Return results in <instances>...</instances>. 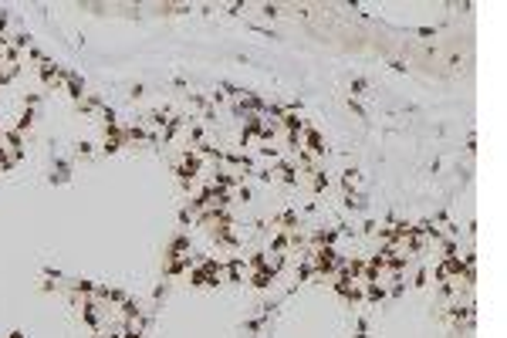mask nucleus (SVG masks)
Masks as SVG:
<instances>
[{"instance_id":"f257e3e1","label":"nucleus","mask_w":507,"mask_h":338,"mask_svg":"<svg viewBox=\"0 0 507 338\" xmlns=\"http://www.w3.org/2000/svg\"><path fill=\"white\" fill-rule=\"evenodd\" d=\"M92 149H95L92 142H81V146H78V152H81V156H92Z\"/></svg>"}]
</instances>
